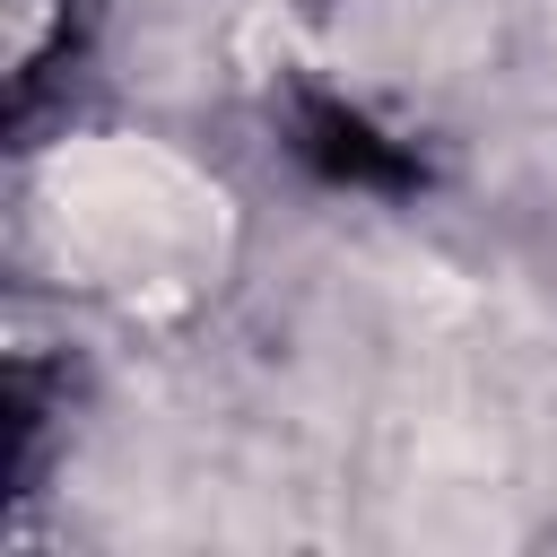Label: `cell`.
<instances>
[{
  "label": "cell",
  "mask_w": 557,
  "mask_h": 557,
  "mask_svg": "<svg viewBox=\"0 0 557 557\" xmlns=\"http://www.w3.org/2000/svg\"><path fill=\"white\" fill-rule=\"evenodd\" d=\"M44 218H52V244L96 287H122L139 305H183L226 244L218 183L148 139L61 148L44 165Z\"/></svg>",
  "instance_id": "1"
}]
</instances>
